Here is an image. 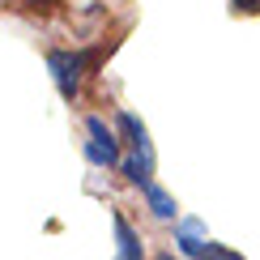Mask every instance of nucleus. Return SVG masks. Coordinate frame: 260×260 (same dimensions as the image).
Listing matches in <instances>:
<instances>
[{"mask_svg": "<svg viewBox=\"0 0 260 260\" xmlns=\"http://www.w3.org/2000/svg\"><path fill=\"white\" fill-rule=\"evenodd\" d=\"M111 226H115V260H145V247H141V235L128 226L124 213H111Z\"/></svg>", "mask_w": 260, "mask_h": 260, "instance_id": "4", "label": "nucleus"}, {"mask_svg": "<svg viewBox=\"0 0 260 260\" xmlns=\"http://www.w3.org/2000/svg\"><path fill=\"white\" fill-rule=\"evenodd\" d=\"M158 260H175V256H171V252H162V256H158Z\"/></svg>", "mask_w": 260, "mask_h": 260, "instance_id": "10", "label": "nucleus"}, {"mask_svg": "<svg viewBox=\"0 0 260 260\" xmlns=\"http://www.w3.org/2000/svg\"><path fill=\"white\" fill-rule=\"evenodd\" d=\"M115 128H120V133H124V141L133 145V158L154 162V145H149V133H145V124H141L133 111H120V115H115Z\"/></svg>", "mask_w": 260, "mask_h": 260, "instance_id": "3", "label": "nucleus"}, {"mask_svg": "<svg viewBox=\"0 0 260 260\" xmlns=\"http://www.w3.org/2000/svg\"><path fill=\"white\" fill-rule=\"evenodd\" d=\"M90 64H94V51H51V56H47V69H51V77H56V90L69 103L77 99Z\"/></svg>", "mask_w": 260, "mask_h": 260, "instance_id": "1", "label": "nucleus"}, {"mask_svg": "<svg viewBox=\"0 0 260 260\" xmlns=\"http://www.w3.org/2000/svg\"><path fill=\"white\" fill-rule=\"evenodd\" d=\"M30 5H51V0H30Z\"/></svg>", "mask_w": 260, "mask_h": 260, "instance_id": "11", "label": "nucleus"}, {"mask_svg": "<svg viewBox=\"0 0 260 260\" xmlns=\"http://www.w3.org/2000/svg\"><path fill=\"white\" fill-rule=\"evenodd\" d=\"M235 9L239 13H260V0H235Z\"/></svg>", "mask_w": 260, "mask_h": 260, "instance_id": "9", "label": "nucleus"}, {"mask_svg": "<svg viewBox=\"0 0 260 260\" xmlns=\"http://www.w3.org/2000/svg\"><path fill=\"white\" fill-rule=\"evenodd\" d=\"M120 171H124V179H128V183H141V188H145V183H149V175H154V162L124 158V162H120Z\"/></svg>", "mask_w": 260, "mask_h": 260, "instance_id": "7", "label": "nucleus"}, {"mask_svg": "<svg viewBox=\"0 0 260 260\" xmlns=\"http://www.w3.org/2000/svg\"><path fill=\"white\" fill-rule=\"evenodd\" d=\"M85 158L94 162V167H120V137H115V128H107V120L99 115H90L85 120Z\"/></svg>", "mask_w": 260, "mask_h": 260, "instance_id": "2", "label": "nucleus"}, {"mask_svg": "<svg viewBox=\"0 0 260 260\" xmlns=\"http://www.w3.org/2000/svg\"><path fill=\"white\" fill-rule=\"evenodd\" d=\"M201 260H243V256H239V252H231V247H222V243H205Z\"/></svg>", "mask_w": 260, "mask_h": 260, "instance_id": "8", "label": "nucleus"}, {"mask_svg": "<svg viewBox=\"0 0 260 260\" xmlns=\"http://www.w3.org/2000/svg\"><path fill=\"white\" fill-rule=\"evenodd\" d=\"M205 243H209V239H205V226H201L197 218H183V222L175 226V247H179L183 256H201Z\"/></svg>", "mask_w": 260, "mask_h": 260, "instance_id": "5", "label": "nucleus"}, {"mask_svg": "<svg viewBox=\"0 0 260 260\" xmlns=\"http://www.w3.org/2000/svg\"><path fill=\"white\" fill-rule=\"evenodd\" d=\"M141 192H145V201H149V213H154V218H162V222H171V218H175V201H171L167 197V192H162L158 188V183H145V188H141Z\"/></svg>", "mask_w": 260, "mask_h": 260, "instance_id": "6", "label": "nucleus"}]
</instances>
